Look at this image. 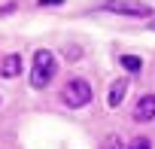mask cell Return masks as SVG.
<instances>
[{"label": "cell", "instance_id": "cell-1", "mask_svg": "<svg viewBox=\"0 0 155 149\" xmlns=\"http://www.w3.org/2000/svg\"><path fill=\"white\" fill-rule=\"evenodd\" d=\"M55 73H58V61L49 49H40L34 55V70H31V85L34 88H46L52 79H55Z\"/></svg>", "mask_w": 155, "mask_h": 149}, {"label": "cell", "instance_id": "cell-2", "mask_svg": "<svg viewBox=\"0 0 155 149\" xmlns=\"http://www.w3.org/2000/svg\"><path fill=\"white\" fill-rule=\"evenodd\" d=\"M101 12H116V15H128V18H149L155 9L149 3H140V0H101L94 6Z\"/></svg>", "mask_w": 155, "mask_h": 149}, {"label": "cell", "instance_id": "cell-3", "mask_svg": "<svg viewBox=\"0 0 155 149\" xmlns=\"http://www.w3.org/2000/svg\"><path fill=\"white\" fill-rule=\"evenodd\" d=\"M61 98H64V104H67V107H73V110H79V107L91 104L94 91H91V85H88L85 79H70V82L64 85Z\"/></svg>", "mask_w": 155, "mask_h": 149}, {"label": "cell", "instance_id": "cell-4", "mask_svg": "<svg viewBox=\"0 0 155 149\" xmlns=\"http://www.w3.org/2000/svg\"><path fill=\"white\" fill-rule=\"evenodd\" d=\"M134 119H137V122H152V119H155V94H146V98L137 101Z\"/></svg>", "mask_w": 155, "mask_h": 149}, {"label": "cell", "instance_id": "cell-5", "mask_svg": "<svg viewBox=\"0 0 155 149\" xmlns=\"http://www.w3.org/2000/svg\"><path fill=\"white\" fill-rule=\"evenodd\" d=\"M21 73V55H6L3 61H0V76H6V79H15Z\"/></svg>", "mask_w": 155, "mask_h": 149}, {"label": "cell", "instance_id": "cell-6", "mask_svg": "<svg viewBox=\"0 0 155 149\" xmlns=\"http://www.w3.org/2000/svg\"><path fill=\"white\" fill-rule=\"evenodd\" d=\"M125 91H128V79H116L113 88H110V94H107V104L110 107H119L125 101Z\"/></svg>", "mask_w": 155, "mask_h": 149}, {"label": "cell", "instance_id": "cell-7", "mask_svg": "<svg viewBox=\"0 0 155 149\" xmlns=\"http://www.w3.org/2000/svg\"><path fill=\"white\" fill-rule=\"evenodd\" d=\"M119 64H122L128 73H140V70H143V61H140L137 55H122V58H119Z\"/></svg>", "mask_w": 155, "mask_h": 149}, {"label": "cell", "instance_id": "cell-8", "mask_svg": "<svg viewBox=\"0 0 155 149\" xmlns=\"http://www.w3.org/2000/svg\"><path fill=\"white\" fill-rule=\"evenodd\" d=\"M128 149H152V143H149L146 137H137V140H134V143H131Z\"/></svg>", "mask_w": 155, "mask_h": 149}, {"label": "cell", "instance_id": "cell-9", "mask_svg": "<svg viewBox=\"0 0 155 149\" xmlns=\"http://www.w3.org/2000/svg\"><path fill=\"white\" fill-rule=\"evenodd\" d=\"M104 149H125V146H122V140H119V137H110V140L104 143Z\"/></svg>", "mask_w": 155, "mask_h": 149}, {"label": "cell", "instance_id": "cell-10", "mask_svg": "<svg viewBox=\"0 0 155 149\" xmlns=\"http://www.w3.org/2000/svg\"><path fill=\"white\" fill-rule=\"evenodd\" d=\"M12 9H15V3H6V6H0V18H3V15H9Z\"/></svg>", "mask_w": 155, "mask_h": 149}, {"label": "cell", "instance_id": "cell-11", "mask_svg": "<svg viewBox=\"0 0 155 149\" xmlns=\"http://www.w3.org/2000/svg\"><path fill=\"white\" fill-rule=\"evenodd\" d=\"M58 3H64V0H40V6H58Z\"/></svg>", "mask_w": 155, "mask_h": 149}, {"label": "cell", "instance_id": "cell-12", "mask_svg": "<svg viewBox=\"0 0 155 149\" xmlns=\"http://www.w3.org/2000/svg\"><path fill=\"white\" fill-rule=\"evenodd\" d=\"M149 28H152V31H155V18H152V22H149Z\"/></svg>", "mask_w": 155, "mask_h": 149}]
</instances>
